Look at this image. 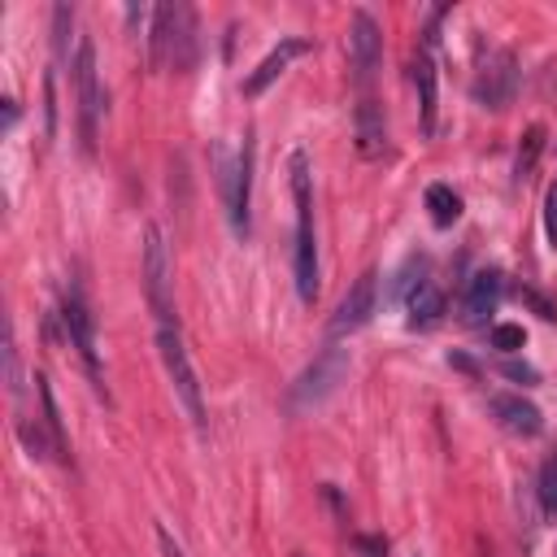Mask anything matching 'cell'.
I'll return each mask as SVG.
<instances>
[{"instance_id": "obj_1", "label": "cell", "mask_w": 557, "mask_h": 557, "mask_svg": "<svg viewBox=\"0 0 557 557\" xmlns=\"http://www.w3.org/2000/svg\"><path fill=\"white\" fill-rule=\"evenodd\" d=\"M292 196H296V292L309 305L318 296V235H313V187H309V157H287Z\"/></svg>"}, {"instance_id": "obj_2", "label": "cell", "mask_w": 557, "mask_h": 557, "mask_svg": "<svg viewBox=\"0 0 557 557\" xmlns=\"http://www.w3.org/2000/svg\"><path fill=\"white\" fill-rule=\"evenodd\" d=\"M148 61L152 70H191L196 61V17L187 4H157L148 30Z\"/></svg>"}, {"instance_id": "obj_3", "label": "cell", "mask_w": 557, "mask_h": 557, "mask_svg": "<svg viewBox=\"0 0 557 557\" xmlns=\"http://www.w3.org/2000/svg\"><path fill=\"white\" fill-rule=\"evenodd\" d=\"M157 352H161L165 379H170L174 396L183 400L187 418L196 422V431H205V426H209V418H205V392H200V379H196V366H191V352H187V344H183L178 322L157 326Z\"/></svg>"}, {"instance_id": "obj_4", "label": "cell", "mask_w": 557, "mask_h": 557, "mask_svg": "<svg viewBox=\"0 0 557 557\" xmlns=\"http://www.w3.org/2000/svg\"><path fill=\"white\" fill-rule=\"evenodd\" d=\"M344 374H348V352L335 348V344H326V348L296 374V383L287 387V409H292V413L318 409V405L344 383Z\"/></svg>"}, {"instance_id": "obj_5", "label": "cell", "mask_w": 557, "mask_h": 557, "mask_svg": "<svg viewBox=\"0 0 557 557\" xmlns=\"http://www.w3.org/2000/svg\"><path fill=\"white\" fill-rule=\"evenodd\" d=\"M170 252H165V235L157 222L144 226V292H148V305L157 313V326L174 322V305H170Z\"/></svg>"}, {"instance_id": "obj_6", "label": "cell", "mask_w": 557, "mask_h": 557, "mask_svg": "<svg viewBox=\"0 0 557 557\" xmlns=\"http://www.w3.org/2000/svg\"><path fill=\"white\" fill-rule=\"evenodd\" d=\"M61 322H65V335H70V348L78 352V361L87 366L96 392H104V374H100V357H96V322H91V309L83 300V292H65L61 296ZM109 396V392H104Z\"/></svg>"}, {"instance_id": "obj_7", "label": "cell", "mask_w": 557, "mask_h": 557, "mask_svg": "<svg viewBox=\"0 0 557 557\" xmlns=\"http://www.w3.org/2000/svg\"><path fill=\"white\" fill-rule=\"evenodd\" d=\"M74 87H78L83 148H91L96 122H100V113H104V91H100V78H96V48H91V39H78V48H74Z\"/></svg>"}, {"instance_id": "obj_8", "label": "cell", "mask_w": 557, "mask_h": 557, "mask_svg": "<svg viewBox=\"0 0 557 557\" xmlns=\"http://www.w3.org/2000/svg\"><path fill=\"white\" fill-rule=\"evenodd\" d=\"M379 309V270H366L348 292L344 300L335 305V318H331V335H348V331H361Z\"/></svg>"}, {"instance_id": "obj_9", "label": "cell", "mask_w": 557, "mask_h": 557, "mask_svg": "<svg viewBox=\"0 0 557 557\" xmlns=\"http://www.w3.org/2000/svg\"><path fill=\"white\" fill-rule=\"evenodd\" d=\"M344 48H348V70H352V78L366 83V78L374 74V65H379V52H383L379 22H374L366 9H357V13L348 17V39H344Z\"/></svg>"}, {"instance_id": "obj_10", "label": "cell", "mask_w": 557, "mask_h": 557, "mask_svg": "<svg viewBox=\"0 0 557 557\" xmlns=\"http://www.w3.org/2000/svg\"><path fill=\"white\" fill-rule=\"evenodd\" d=\"M513 87H518V65H513V52H492L487 65L479 70L474 78V100L483 109H505L513 100Z\"/></svg>"}, {"instance_id": "obj_11", "label": "cell", "mask_w": 557, "mask_h": 557, "mask_svg": "<svg viewBox=\"0 0 557 557\" xmlns=\"http://www.w3.org/2000/svg\"><path fill=\"white\" fill-rule=\"evenodd\" d=\"M500 292H505V274L500 270H479V274H470V283H466V292H461V322L466 326H487L492 322V313H496V305H500Z\"/></svg>"}, {"instance_id": "obj_12", "label": "cell", "mask_w": 557, "mask_h": 557, "mask_svg": "<svg viewBox=\"0 0 557 557\" xmlns=\"http://www.w3.org/2000/svg\"><path fill=\"white\" fill-rule=\"evenodd\" d=\"M222 200H226L231 231L244 239V235H248V200H252V144H248V139H244V148L235 152V170H231V183H226Z\"/></svg>"}, {"instance_id": "obj_13", "label": "cell", "mask_w": 557, "mask_h": 557, "mask_svg": "<svg viewBox=\"0 0 557 557\" xmlns=\"http://www.w3.org/2000/svg\"><path fill=\"white\" fill-rule=\"evenodd\" d=\"M487 413H492L509 435H522V440H531V435H540V431H544V413H540L531 400L509 396V392L487 396Z\"/></svg>"}, {"instance_id": "obj_14", "label": "cell", "mask_w": 557, "mask_h": 557, "mask_svg": "<svg viewBox=\"0 0 557 557\" xmlns=\"http://www.w3.org/2000/svg\"><path fill=\"white\" fill-rule=\"evenodd\" d=\"M305 52H309V39H283V44H278V48H274V52L244 78V96H261V91H265V87H270L296 57H305Z\"/></svg>"}, {"instance_id": "obj_15", "label": "cell", "mask_w": 557, "mask_h": 557, "mask_svg": "<svg viewBox=\"0 0 557 557\" xmlns=\"http://www.w3.org/2000/svg\"><path fill=\"white\" fill-rule=\"evenodd\" d=\"M357 152L361 157H383L387 152V122H383V109L374 104V100H361L357 104Z\"/></svg>"}, {"instance_id": "obj_16", "label": "cell", "mask_w": 557, "mask_h": 557, "mask_svg": "<svg viewBox=\"0 0 557 557\" xmlns=\"http://www.w3.org/2000/svg\"><path fill=\"white\" fill-rule=\"evenodd\" d=\"M405 305H409V326H413V331H431V326L444 318V292H440L431 278L413 283Z\"/></svg>"}, {"instance_id": "obj_17", "label": "cell", "mask_w": 557, "mask_h": 557, "mask_svg": "<svg viewBox=\"0 0 557 557\" xmlns=\"http://www.w3.org/2000/svg\"><path fill=\"white\" fill-rule=\"evenodd\" d=\"M413 87H418V109H422V135H435V65H431V52L418 48L413 65Z\"/></svg>"}, {"instance_id": "obj_18", "label": "cell", "mask_w": 557, "mask_h": 557, "mask_svg": "<svg viewBox=\"0 0 557 557\" xmlns=\"http://www.w3.org/2000/svg\"><path fill=\"white\" fill-rule=\"evenodd\" d=\"M426 209H431V222L435 226H453L461 218V196L448 183H431L426 187Z\"/></svg>"}, {"instance_id": "obj_19", "label": "cell", "mask_w": 557, "mask_h": 557, "mask_svg": "<svg viewBox=\"0 0 557 557\" xmlns=\"http://www.w3.org/2000/svg\"><path fill=\"white\" fill-rule=\"evenodd\" d=\"M540 152H544V126H527V135H522V144H518V157H513V178H518V183L531 178Z\"/></svg>"}, {"instance_id": "obj_20", "label": "cell", "mask_w": 557, "mask_h": 557, "mask_svg": "<svg viewBox=\"0 0 557 557\" xmlns=\"http://www.w3.org/2000/svg\"><path fill=\"white\" fill-rule=\"evenodd\" d=\"M535 496H540V509L557 518V453H553V457L544 461V470H540V487H535Z\"/></svg>"}, {"instance_id": "obj_21", "label": "cell", "mask_w": 557, "mask_h": 557, "mask_svg": "<svg viewBox=\"0 0 557 557\" xmlns=\"http://www.w3.org/2000/svg\"><path fill=\"white\" fill-rule=\"evenodd\" d=\"M70 26H74V9H65V4H57L52 9V44H57V61H70Z\"/></svg>"}, {"instance_id": "obj_22", "label": "cell", "mask_w": 557, "mask_h": 557, "mask_svg": "<svg viewBox=\"0 0 557 557\" xmlns=\"http://www.w3.org/2000/svg\"><path fill=\"white\" fill-rule=\"evenodd\" d=\"M492 344H496L500 352H513V348H522V344H527V335H522V326L500 322V326H492Z\"/></svg>"}, {"instance_id": "obj_23", "label": "cell", "mask_w": 557, "mask_h": 557, "mask_svg": "<svg viewBox=\"0 0 557 557\" xmlns=\"http://www.w3.org/2000/svg\"><path fill=\"white\" fill-rule=\"evenodd\" d=\"M544 231H548V244L557 248V183L548 187V200H544Z\"/></svg>"}, {"instance_id": "obj_24", "label": "cell", "mask_w": 557, "mask_h": 557, "mask_svg": "<svg viewBox=\"0 0 557 557\" xmlns=\"http://www.w3.org/2000/svg\"><path fill=\"white\" fill-rule=\"evenodd\" d=\"M500 374H509V379H522V383H535V370H531L527 361H500Z\"/></svg>"}, {"instance_id": "obj_25", "label": "cell", "mask_w": 557, "mask_h": 557, "mask_svg": "<svg viewBox=\"0 0 557 557\" xmlns=\"http://www.w3.org/2000/svg\"><path fill=\"white\" fill-rule=\"evenodd\" d=\"M157 544H161V553H165V557H183V548H178V544H174V535H170V531H165V527H161V531H157Z\"/></svg>"}, {"instance_id": "obj_26", "label": "cell", "mask_w": 557, "mask_h": 557, "mask_svg": "<svg viewBox=\"0 0 557 557\" xmlns=\"http://www.w3.org/2000/svg\"><path fill=\"white\" fill-rule=\"evenodd\" d=\"M357 548H361L366 557H383V553H387V548H383L379 540H357Z\"/></svg>"}, {"instance_id": "obj_27", "label": "cell", "mask_w": 557, "mask_h": 557, "mask_svg": "<svg viewBox=\"0 0 557 557\" xmlns=\"http://www.w3.org/2000/svg\"><path fill=\"white\" fill-rule=\"evenodd\" d=\"M17 122V104L13 100H4V126H13Z\"/></svg>"}, {"instance_id": "obj_28", "label": "cell", "mask_w": 557, "mask_h": 557, "mask_svg": "<svg viewBox=\"0 0 557 557\" xmlns=\"http://www.w3.org/2000/svg\"><path fill=\"white\" fill-rule=\"evenodd\" d=\"M292 557H305V553H292Z\"/></svg>"}, {"instance_id": "obj_29", "label": "cell", "mask_w": 557, "mask_h": 557, "mask_svg": "<svg viewBox=\"0 0 557 557\" xmlns=\"http://www.w3.org/2000/svg\"><path fill=\"white\" fill-rule=\"evenodd\" d=\"M413 557H418V553H413Z\"/></svg>"}]
</instances>
